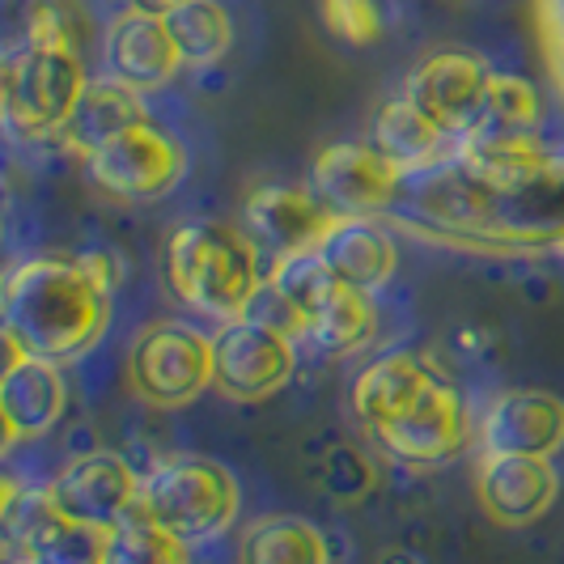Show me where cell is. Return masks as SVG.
<instances>
[{
    "label": "cell",
    "instance_id": "6da1fadb",
    "mask_svg": "<svg viewBox=\"0 0 564 564\" xmlns=\"http://www.w3.org/2000/svg\"><path fill=\"white\" fill-rule=\"evenodd\" d=\"M403 234L471 254H564V153L513 187H480L458 170H433L412 213L387 217Z\"/></svg>",
    "mask_w": 564,
    "mask_h": 564
},
{
    "label": "cell",
    "instance_id": "7a4b0ae2",
    "mask_svg": "<svg viewBox=\"0 0 564 564\" xmlns=\"http://www.w3.org/2000/svg\"><path fill=\"white\" fill-rule=\"evenodd\" d=\"M4 348L73 366L111 327V289L68 254H34L9 268L0 289Z\"/></svg>",
    "mask_w": 564,
    "mask_h": 564
},
{
    "label": "cell",
    "instance_id": "3957f363",
    "mask_svg": "<svg viewBox=\"0 0 564 564\" xmlns=\"http://www.w3.org/2000/svg\"><path fill=\"white\" fill-rule=\"evenodd\" d=\"M259 259L263 251L247 229L187 221L166 238V281L183 306L217 323H238L268 284Z\"/></svg>",
    "mask_w": 564,
    "mask_h": 564
},
{
    "label": "cell",
    "instance_id": "277c9868",
    "mask_svg": "<svg viewBox=\"0 0 564 564\" xmlns=\"http://www.w3.org/2000/svg\"><path fill=\"white\" fill-rule=\"evenodd\" d=\"M242 492L221 463L199 454L162 458L141 480V509L183 543L221 539L238 522Z\"/></svg>",
    "mask_w": 564,
    "mask_h": 564
},
{
    "label": "cell",
    "instance_id": "5b68a950",
    "mask_svg": "<svg viewBox=\"0 0 564 564\" xmlns=\"http://www.w3.org/2000/svg\"><path fill=\"white\" fill-rule=\"evenodd\" d=\"M85 64L64 47H13L0 73V107L13 141H52L82 102Z\"/></svg>",
    "mask_w": 564,
    "mask_h": 564
},
{
    "label": "cell",
    "instance_id": "8992f818",
    "mask_svg": "<svg viewBox=\"0 0 564 564\" xmlns=\"http://www.w3.org/2000/svg\"><path fill=\"white\" fill-rule=\"evenodd\" d=\"M0 513H4L9 552L26 564H107L111 531L85 527L77 518L59 513L47 484L22 488L18 480H4Z\"/></svg>",
    "mask_w": 564,
    "mask_h": 564
},
{
    "label": "cell",
    "instance_id": "52a82bcc",
    "mask_svg": "<svg viewBox=\"0 0 564 564\" xmlns=\"http://www.w3.org/2000/svg\"><path fill=\"white\" fill-rule=\"evenodd\" d=\"M128 382L153 408H183L213 387V339L187 323H149L128 352Z\"/></svg>",
    "mask_w": 564,
    "mask_h": 564
},
{
    "label": "cell",
    "instance_id": "ba28073f",
    "mask_svg": "<svg viewBox=\"0 0 564 564\" xmlns=\"http://www.w3.org/2000/svg\"><path fill=\"white\" fill-rule=\"evenodd\" d=\"M89 183L111 199L141 204L170 196L187 174V149L153 123H137L85 158Z\"/></svg>",
    "mask_w": 564,
    "mask_h": 564
},
{
    "label": "cell",
    "instance_id": "9c48e42d",
    "mask_svg": "<svg viewBox=\"0 0 564 564\" xmlns=\"http://www.w3.org/2000/svg\"><path fill=\"white\" fill-rule=\"evenodd\" d=\"M373 442L408 467H442L476 442V424L458 387L437 373L395 421H387L373 433Z\"/></svg>",
    "mask_w": 564,
    "mask_h": 564
},
{
    "label": "cell",
    "instance_id": "30bf717a",
    "mask_svg": "<svg viewBox=\"0 0 564 564\" xmlns=\"http://www.w3.org/2000/svg\"><path fill=\"white\" fill-rule=\"evenodd\" d=\"M293 369H297L293 336L259 323L251 314L238 323H226L213 336V387L234 403L272 399L289 387Z\"/></svg>",
    "mask_w": 564,
    "mask_h": 564
},
{
    "label": "cell",
    "instance_id": "8fae6325",
    "mask_svg": "<svg viewBox=\"0 0 564 564\" xmlns=\"http://www.w3.org/2000/svg\"><path fill=\"white\" fill-rule=\"evenodd\" d=\"M403 174L378 144H323L311 166V192L336 217H387Z\"/></svg>",
    "mask_w": 564,
    "mask_h": 564
},
{
    "label": "cell",
    "instance_id": "7c38bea8",
    "mask_svg": "<svg viewBox=\"0 0 564 564\" xmlns=\"http://www.w3.org/2000/svg\"><path fill=\"white\" fill-rule=\"evenodd\" d=\"M488 82H492V68L476 52L446 47V52L424 56L408 73L403 98L458 141L480 123L484 102H488Z\"/></svg>",
    "mask_w": 564,
    "mask_h": 564
},
{
    "label": "cell",
    "instance_id": "4fadbf2b",
    "mask_svg": "<svg viewBox=\"0 0 564 564\" xmlns=\"http://www.w3.org/2000/svg\"><path fill=\"white\" fill-rule=\"evenodd\" d=\"M59 513L77 518L85 527H119L132 509L141 506V480L123 454L94 451L73 458L56 480L47 484Z\"/></svg>",
    "mask_w": 564,
    "mask_h": 564
},
{
    "label": "cell",
    "instance_id": "5bb4252c",
    "mask_svg": "<svg viewBox=\"0 0 564 564\" xmlns=\"http://www.w3.org/2000/svg\"><path fill=\"white\" fill-rule=\"evenodd\" d=\"M332 226H336V213L314 192L293 187V183L254 187L247 204H242V229L251 234V242L259 251L272 254V263L284 259V254L314 251Z\"/></svg>",
    "mask_w": 564,
    "mask_h": 564
},
{
    "label": "cell",
    "instance_id": "9a60e30c",
    "mask_svg": "<svg viewBox=\"0 0 564 564\" xmlns=\"http://www.w3.org/2000/svg\"><path fill=\"white\" fill-rule=\"evenodd\" d=\"M561 497V476L552 458L531 454H480L476 467V501L497 527H531Z\"/></svg>",
    "mask_w": 564,
    "mask_h": 564
},
{
    "label": "cell",
    "instance_id": "2e32d148",
    "mask_svg": "<svg viewBox=\"0 0 564 564\" xmlns=\"http://www.w3.org/2000/svg\"><path fill=\"white\" fill-rule=\"evenodd\" d=\"M480 454H531L552 458L564 451V399L552 391H501L476 424Z\"/></svg>",
    "mask_w": 564,
    "mask_h": 564
},
{
    "label": "cell",
    "instance_id": "e0dca14e",
    "mask_svg": "<svg viewBox=\"0 0 564 564\" xmlns=\"http://www.w3.org/2000/svg\"><path fill=\"white\" fill-rule=\"evenodd\" d=\"M64 373L52 361L9 352V366L0 373V416H4V451L18 442L47 437L64 416Z\"/></svg>",
    "mask_w": 564,
    "mask_h": 564
},
{
    "label": "cell",
    "instance_id": "ac0fdd59",
    "mask_svg": "<svg viewBox=\"0 0 564 564\" xmlns=\"http://www.w3.org/2000/svg\"><path fill=\"white\" fill-rule=\"evenodd\" d=\"M102 56H107V73L115 82L132 85L141 94L162 89L183 68V56L170 39L166 18L141 13V9H128L115 18L107 30V43H102Z\"/></svg>",
    "mask_w": 564,
    "mask_h": 564
},
{
    "label": "cell",
    "instance_id": "d6986e66",
    "mask_svg": "<svg viewBox=\"0 0 564 564\" xmlns=\"http://www.w3.org/2000/svg\"><path fill=\"white\" fill-rule=\"evenodd\" d=\"M318 254L336 281L357 293H378L399 268L395 238L378 226V217H336V226L318 242Z\"/></svg>",
    "mask_w": 564,
    "mask_h": 564
},
{
    "label": "cell",
    "instance_id": "ffe728a7",
    "mask_svg": "<svg viewBox=\"0 0 564 564\" xmlns=\"http://www.w3.org/2000/svg\"><path fill=\"white\" fill-rule=\"evenodd\" d=\"M552 149L535 132H497V128H471L458 137V153L451 166L467 174L480 187H513L547 166Z\"/></svg>",
    "mask_w": 564,
    "mask_h": 564
},
{
    "label": "cell",
    "instance_id": "44dd1931",
    "mask_svg": "<svg viewBox=\"0 0 564 564\" xmlns=\"http://www.w3.org/2000/svg\"><path fill=\"white\" fill-rule=\"evenodd\" d=\"M373 144L395 162L403 178L433 174L446 162H454V153H458V141H454L451 132H442L403 94L391 98V102H382V111L373 119Z\"/></svg>",
    "mask_w": 564,
    "mask_h": 564
},
{
    "label": "cell",
    "instance_id": "7402d4cb",
    "mask_svg": "<svg viewBox=\"0 0 564 564\" xmlns=\"http://www.w3.org/2000/svg\"><path fill=\"white\" fill-rule=\"evenodd\" d=\"M137 123H149L141 89L115 82V77H98V82L85 85L77 111L64 123V132H59V144L85 162L89 153H98L102 144L115 141V137H123V132L137 128Z\"/></svg>",
    "mask_w": 564,
    "mask_h": 564
},
{
    "label": "cell",
    "instance_id": "603a6c76",
    "mask_svg": "<svg viewBox=\"0 0 564 564\" xmlns=\"http://www.w3.org/2000/svg\"><path fill=\"white\" fill-rule=\"evenodd\" d=\"M433 378H437V369L421 361L416 352H387V357H378L352 382V412H357L361 429L373 437L382 424L395 421Z\"/></svg>",
    "mask_w": 564,
    "mask_h": 564
},
{
    "label": "cell",
    "instance_id": "cb8c5ba5",
    "mask_svg": "<svg viewBox=\"0 0 564 564\" xmlns=\"http://www.w3.org/2000/svg\"><path fill=\"white\" fill-rule=\"evenodd\" d=\"M238 564H332V543L306 518L268 513L242 531Z\"/></svg>",
    "mask_w": 564,
    "mask_h": 564
},
{
    "label": "cell",
    "instance_id": "d4e9b609",
    "mask_svg": "<svg viewBox=\"0 0 564 564\" xmlns=\"http://www.w3.org/2000/svg\"><path fill=\"white\" fill-rule=\"evenodd\" d=\"M268 289H272L284 306L306 323V332H311V323L318 318V311L336 297L344 284L336 281V272L327 268V259L314 247V251H297V254L276 259L272 272H268Z\"/></svg>",
    "mask_w": 564,
    "mask_h": 564
},
{
    "label": "cell",
    "instance_id": "484cf974",
    "mask_svg": "<svg viewBox=\"0 0 564 564\" xmlns=\"http://www.w3.org/2000/svg\"><path fill=\"white\" fill-rule=\"evenodd\" d=\"M306 336L332 352V357H352L373 344L378 336V306H373V293H357V289H339L336 297L318 311V318L311 323Z\"/></svg>",
    "mask_w": 564,
    "mask_h": 564
},
{
    "label": "cell",
    "instance_id": "4316f807",
    "mask_svg": "<svg viewBox=\"0 0 564 564\" xmlns=\"http://www.w3.org/2000/svg\"><path fill=\"white\" fill-rule=\"evenodd\" d=\"M166 26L183 64H192V68L217 64L234 43V22H229L226 4H217V0H187L183 9L170 13Z\"/></svg>",
    "mask_w": 564,
    "mask_h": 564
},
{
    "label": "cell",
    "instance_id": "83f0119b",
    "mask_svg": "<svg viewBox=\"0 0 564 564\" xmlns=\"http://www.w3.org/2000/svg\"><path fill=\"white\" fill-rule=\"evenodd\" d=\"M107 564H192V543L170 535L137 506L119 527H111Z\"/></svg>",
    "mask_w": 564,
    "mask_h": 564
},
{
    "label": "cell",
    "instance_id": "f1b7e54d",
    "mask_svg": "<svg viewBox=\"0 0 564 564\" xmlns=\"http://www.w3.org/2000/svg\"><path fill=\"white\" fill-rule=\"evenodd\" d=\"M89 34L94 26L82 0H34L26 9V43L34 47H64L82 56Z\"/></svg>",
    "mask_w": 564,
    "mask_h": 564
},
{
    "label": "cell",
    "instance_id": "f546056e",
    "mask_svg": "<svg viewBox=\"0 0 564 564\" xmlns=\"http://www.w3.org/2000/svg\"><path fill=\"white\" fill-rule=\"evenodd\" d=\"M543 102L539 89L527 77H509V73H492L488 82V102L476 128H497V132H535Z\"/></svg>",
    "mask_w": 564,
    "mask_h": 564
},
{
    "label": "cell",
    "instance_id": "4dcf8cb0",
    "mask_svg": "<svg viewBox=\"0 0 564 564\" xmlns=\"http://www.w3.org/2000/svg\"><path fill=\"white\" fill-rule=\"evenodd\" d=\"M323 22L336 39L352 47H369L382 34V18L373 0H323Z\"/></svg>",
    "mask_w": 564,
    "mask_h": 564
},
{
    "label": "cell",
    "instance_id": "1f68e13d",
    "mask_svg": "<svg viewBox=\"0 0 564 564\" xmlns=\"http://www.w3.org/2000/svg\"><path fill=\"white\" fill-rule=\"evenodd\" d=\"M535 22H539V43L552 68V82L564 94V0H535Z\"/></svg>",
    "mask_w": 564,
    "mask_h": 564
},
{
    "label": "cell",
    "instance_id": "d6a6232c",
    "mask_svg": "<svg viewBox=\"0 0 564 564\" xmlns=\"http://www.w3.org/2000/svg\"><path fill=\"white\" fill-rule=\"evenodd\" d=\"M132 9H141V13H158V18H170L174 9H183L187 0H128Z\"/></svg>",
    "mask_w": 564,
    "mask_h": 564
},
{
    "label": "cell",
    "instance_id": "836d02e7",
    "mask_svg": "<svg viewBox=\"0 0 564 564\" xmlns=\"http://www.w3.org/2000/svg\"><path fill=\"white\" fill-rule=\"evenodd\" d=\"M4 564H26V561H22V556H13V552H9V556H4Z\"/></svg>",
    "mask_w": 564,
    "mask_h": 564
}]
</instances>
